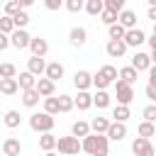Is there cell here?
I'll return each mask as SVG.
<instances>
[{
	"mask_svg": "<svg viewBox=\"0 0 156 156\" xmlns=\"http://www.w3.org/2000/svg\"><path fill=\"white\" fill-rule=\"evenodd\" d=\"M80 144H83V151L90 154V156H107L110 154V139H107V134L90 132L85 139H80Z\"/></svg>",
	"mask_w": 156,
	"mask_h": 156,
	"instance_id": "obj_1",
	"label": "cell"
},
{
	"mask_svg": "<svg viewBox=\"0 0 156 156\" xmlns=\"http://www.w3.org/2000/svg\"><path fill=\"white\" fill-rule=\"evenodd\" d=\"M54 124H56V119H54V115H49V112H34V115H29V127H32L34 132H39V134L51 132Z\"/></svg>",
	"mask_w": 156,
	"mask_h": 156,
	"instance_id": "obj_2",
	"label": "cell"
},
{
	"mask_svg": "<svg viewBox=\"0 0 156 156\" xmlns=\"http://www.w3.org/2000/svg\"><path fill=\"white\" fill-rule=\"evenodd\" d=\"M56 149H58V154L61 156H78L80 151H83V144H80V139L78 136H58V141H56Z\"/></svg>",
	"mask_w": 156,
	"mask_h": 156,
	"instance_id": "obj_3",
	"label": "cell"
},
{
	"mask_svg": "<svg viewBox=\"0 0 156 156\" xmlns=\"http://www.w3.org/2000/svg\"><path fill=\"white\" fill-rule=\"evenodd\" d=\"M115 95H117V105H132V100H134V85H129L124 80H117L115 83Z\"/></svg>",
	"mask_w": 156,
	"mask_h": 156,
	"instance_id": "obj_4",
	"label": "cell"
},
{
	"mask_svg": "<svg viewBox=\"0 0 156 156\" xmlns=\"http://www.w3.org/2000/svg\"><path fill=\"white\" fill-rule=\"evenodd\" d=\"M132 154H134V156H156V149H154V144H151L149 139L136 136V139L132 141Z\"/></svg>",
	"mask_w": 156,
	"mask_h": 156,
	"instance_id": "obj_5",
	"label": "cell"
},
{
	"mask_svg": "<svg viewBox=\"0 0 156 156\" xmlns=\"http://www.w3.org/2000/svg\"><path fill=\"white\" fill-rule=\"evenodd\" d=\"M29 41H32V37H29V32H27V29H15V32L10 34V44H12L17 51L29 49Z\"/></svg>",
	"mask_w": 156,
	"mask_h": 156,
	"instance_id": "obj_6",
	"label": "cell"
},
{
	"mask_svg": "<svg viewBox=\"0 0 156 156\" xmlns=\"http://www.w3.org/2000/svg\"><path fill=\"white\" fill-rule=\"evenodd\" d=\"M127 44H124V39H110L107 44H105V51H107V56L110 58H122L124 54H127Z\"/></svg>",
	"mask_w": 156,
	"mask_h": 156,
	"instance_id": "obj_7",
	"label": "cell"
},
{
	"mask_svg": "<svg viewBox=\"0 0 156 156\" xmlns=\"http://www.w3.org/2000/svg\"><path fill=\"white\" fill-rule=\"evenodd\" d=\"M27 71L34 73L37 78H41V76L46 73V61H44V56H29V58H27Z\"/></svg>",
	"mask_w": 156,
	"mask_h": 156,
	"instance_id": "obj_8",
	"label": "cell"
},
{
	"mask_svg": "<svg viewBox=\"0 0 156 156\" xmlns=\"http://www.w3.org/2000/svg\"><path fill=\"white\" fill-rule=\"evenodd\" d=\"M85 41H88V32H85V27H73V29L68 32V44H71V46H78V49H80Z\"/></svg>",
	"mask_w": 156,
	"mask_h": 156,
	"instance_id": "obj_9",
	"label": "cell"
},
{
	"mask_svg": "<svg viewBox=\"0 0 156 156\" xmlns=\"http://www.w3.org/2000/svg\"><path fill=\"white\" fill-rule=\"evenodd\" d=\"M144 41H146V34H144L139 27H136V29H127V34H124V44H127V46H134V49H136V46H141Z\"/></svg>",
	"mask_w": 156,
	"mask_h": 156,
	"instance_id": "obj_10",
	"label": "cell"
},
{
	"mask_svg": "<svg viewBox=\"0 0 156 156\" xmlns=\"http://www.w3.org/2000/svg\"><path fill=\"white\" fill-rule=\"evenodd\" d=\"M129 66H134L136 71H149L154 63H151V54H144V51H136L134 56H132V63Z\"/></svg>",
	"mask_w": 156,
	"mask_h": 156,
	"instance_id": "obj_11",
	"label": "cell"
},
{
	"mask_svg": "<svg viewBox=\"0 0 156 156\" xmlns=\"http://www.w3.org/2000/svg\"><path fill=\"white\" fill-rule=\"evenodd\" d=\"M29 51H32V56H46V51H49V41H46L44 37H32V41H29Z\"/></svg>",
	"mask_w": 156,
	"mask_h": 156,
	"instance_id": "obj_12",
	"label": "cell"
},
{
	"mask_svg": "<svg viewBox=\"0 0 156 156\" xmlns=\"http://www.w3.org/2000/svg\"><path fill=\"white\" fill-rule=\"evenodd\" d=\"M73 85H76L78 90H88V88L93 85V73H90V71H76Z\"/></svg>",
	"mask_w": 156,
	"mask_h": 156,
	"instance_id": "obj_13",
	"label": "cell"
},
{
	"mask_svg": "<svg viewBox=\"0 0 156 156\" xmlns=\"http://www.w3.org/2000/svg\"><path fill=\"white\" fill-rule=\"evenodd\" d=\"M127 136V124L124 122H112L110 129H107V139L110 141H122Z\"/></svg>",
	"mask_w": 156,
	"mask_h": 156,
	"instance_id": "obj_14",
	"label": "cell"
},
{
	"mask_svg": "<svg viewBox=\"0 0 156 156\" xmlns=\"http://www.w3.org/2000/svg\"><path fill=\"white\" fill-rule=\"evenodd\" d=\"M2 154H5V156H20V154H22L20 139H17V136H7V139L2 141Z\"/></svg>",
	"mask_w": 156,
	"mask_h": 156,
	"instance_id": "obj_15",
	"label": "cell"
},
{
	"mask_svg": "<svg viewBox=\"0 0 156 156\" xmlns=\"http://www.w3.org/2000/svg\"><path fill=\"white\" fill-rule=\"evenodd\" d=\"M37 90H39V95H41V98H51V95L56 93V83H54V80H49L46 76H41V78L37 80Z\"/></svg>",
	"mask_w": 156,
	"mask_h": 156,
	"instance_id": "obj_16",
	"label": "cell"
},
{
	"mask_svg": "<svg viewBox=\"0 0 156 156\" xmlns=\"http://www.w3.org/2000/svg\"><path fill=\"white\" fill-rule=\"evenodd\" d=\"M117 22H119L124 29H136V12H134V10H122L119 17H117Z\"/></svg>",
	"mask_w": 156,
	"mask_h": 156,
	"instance_id": "obj_17",
	"label": "cell"
},
{
	"mask_svg": "<svg viewBox=\"0 0 156 156\" xmlns=\"http://www.w3.org/2000/svg\"><path fill=\"white\" fill-rule=\"evenodd\" d=\"M44 76H46L49 80H54V83H56V80H61V78H63V63H58V61H49V63H46V73H44Z\"/></svg>",
	"mask_w": 156,
	"mask_h": 156,
	"instance_id": "obj_18",
	"label": "cell"
},
{
	"mask_svg": "<svg viewBox=\"0 0 156 156\" xmlns=\"http://www.w3.org/2000/svg\"><path fill=\"white\" fill-rule=\"evenodd\" d=\"M37 76L34 73H29V71H22L20 73V78H17V83H20V90H29V88H37Z\"/></svg>",
	"mask_w": 156,
	"mask_h": 156,
	"instance_id": "obj_19",
	"label": "cell"
},
{
	"mask_svg": "<svg viewBox=\"0 0 156 156\" xmlns=\"http://www.w3.org/2000/svg\"><path fill=\"white\" fill-rule=\"evenodd\" d=\"M39 90L37 88H29V90H22V105L24 107H37L39 105Z\"/></svg>",
	"mask_w": 156,
	"mask_h": 156,
	"instance_id": "obj_20",
	"label": "cell"
},
{
	"mask_svg": "<svg viewBox=\"0 0 156 156\" xmlns=\"http://www.w3.org/2000/svg\"><path fill=\"white\" fill-rule=\"evenodd\" d=\"M73 102H76L78 110H90L93 107V95L88 90H78V95L73 98Z\"/></svg>",
	"mask_w": 156,
	"mask_h": 156,
	"instance_id": "obj_21",
	"label": "cell"
},
{
	"mask_svg": "<svg viewBox=\"0 0 156 156\" xmlns=\"http://www.w3.org/2000/svg\"><path fill=\"white\" fill-rule=\"evenodd\" d=\"M90 132H93V129H90V122L78 119V122H73V124H71V134H73V136H78V139H85Z\"/></svg>",
	"mask_w": 156,
	"mask_h": 156,
	"instance_id": "obj_22",
	"label": "cell"
},
{
	"mask_svg": "<svg viewBox=\"0 0 156 156\" xmlns=\"http://www.w3.org/2000/svg\"><path fill=\"white\" fill-rule=\"evenodd\" d=\"M136 78H139V71H136L134 66H122V68H119V80H124V83L134 85V83H136Z\"/></svg>",
	"mask_w": 156,
	"mask_h": 156,
	"instance_id": "obj_23",
	"label": "cell"
},
{
	"mask_svg": "<svg viewBox=\"0 0 156 156\" xmlns=\"http://www.w3.org/2000/svg\"><path fill=\"white\" fill-rule=\"evenodd\" d=\"M17 90H20L17 78H0V93L2 95H15Z\"/></svg>",
	"mask_w": 156,
	"mask_h": 156,
	"instance_id": "obj_24",
	"label": "cell"
},
{
	"mask_svg": "<svg viewBox=\"0 0 156 156\" xmlns=\"http://www.w3.org/2000/svg\"><path fill=\"white\" fill-rule=\"evenodd\" d=\"M110 102H112V98H110V93H107V90H98V93L93 95V105H95L98 110L110 107Z\"/></svg>",
	"mask_w": 156,
	"mask_h": 156,
	"instance_id": "obj_25",
	"label": "cell"
},
{
	"mask_svg": "<svg viewBox=\"0 0 156 156\" xmlns=\"http://www.w3.org/2000/svg\"><path fill=\"white\" fill-rule=\"evenodd\" d=\"M56 141H58V136H54L51 132H46V134L39 136V149L41 151H54L56 149Z\"/></svg>",
	"mask_w": 156,
	"mask_h": 156,
	"instance_id": "obj_26",
	"label": "cell"
},
{
	"mask_svg": "<svg viewBox=\"0 0 156 156\" xmlns=\"http://www.w3.org/2000/svg\"><path fill=\"white\" fill-rule=\"evenodd\" d=\"M105 10V0H85V12L90 17H100Z\"/></svg>",
	"mask_w": 156,
	"mask_h": 156,
	"instance_id": "obj_27",
	"label": "cell"
},
{
	"mask_svg": "<svg viewBox=\"0 0 156 156\" xmlns=\"http://www.w3.org/2000/svg\"><path fill=\"white\" fill-rule=\"evenodd\" d=\"M100 76H102V78H105V80L112 85V83H117V78H119V71H117L112 63H105V66L100 68Z\"/></svg>",
	"mask_w": 156,
	"mask_h": 156,
	"instance_id": "obj_28",
	"label": "cell"
},
{
	"mask_svg": "<svg viewBox=\"0 0 156 156\" xmlns=\"http://www.w3.org/2000/svg\"><path fill=\"white\" fill-rule=\"evenodd\" d=\"M129 117H132L129 105H117V107L112 110V122H127Z\"/></svg>",
	"mask_w": 156,
	"mask_h": 156,
	"instance_id": "obj_29",
	"label": "cell"
},
{
	"mask_svg": "<svg viewBox=\"0 0 156 156\" xmlns=\"http://www.w3.org/2000/svg\"><path fill=\"white\" fill-rule=\"evenodd\" d=\"M110 119L107 117H95L93 122H90V129L95 132V134H107V129H110Z\"/></svg>",
	"mask_w": 156,
	"mask_h": 156,
	"instance_id": "obj_30",
	"label": "cell"
},
{
	"mask_svg": "<svg viewBox=\"0 0 156 156\" xmlns=\"http://www.w3.org/2000/svg\"><path fill=\"white\" fill-rule=\"evenodd\" d=\"M2 122H5V127L17 129V127H20V122H22V117H20V112H17V110H7V112H5V117H2Z\"/></svg>",
	"mask_w": 156,
	"mask_h": 156,
	"instance_id": "obj_31",
	"label": "cell"
},
{
	"mask_svg": "<svg viewBox=\"0 0 156 156\" xmlns=\"http://www.w3.org/2000/svg\"><path fill=\"white\" fill-rule=\"evenodd\" d=\"M136 134H139V136H144V139H149V136H154V134H156V124L144 119V122H139V127H136Z\"/></svg>",
	"mask_w": 156,
	"mask_h": 156,
	"instance_id": "obj_32",
	"label": "cell"
},
{
	"mask_svg": "<svg viewBox=\"0 0 156 156\" xmlns=\"http://www.w3.org/2000/svg\"><path fill=\"white\" fill-rule=\"evenodd\" d=\"M107 34H110V39H124L127 29H124L119 22H115V24H110V27H107Z\"/></svg>",
	"mask_w": 156,
	"mask_h": 156,
	"instance_id": "obj_33",
	"label": "cell"
},
{
	"mask_svg": "<svg viewBox=\"0 0 156 156\" xmlns=\"http://www.w3.org/2000/svg\"><path fill=\"white\" fill-rule=\"evenodd\" d=\"M44 112H49V115H58V98H56V95L44 98Z\"/></svg>",
	"mask_w": 156,
	"mask_h": 156,
	"instance_id": "obj_34",
	"label": "cell"
},
{
	"mask_svg": "<svg viewBox=\"0 0 156 156\" xmlns=\"http://www.w3.org/2000/svg\"><path fill=\"white\" fill-rule=\"evenodd\" d=\"M73 107H76V102L71 95H58V112H71Z\"/></svg>",
	"mask_w": 156,
	"mask_h": 156,
	"instance_id": "obj_35",
	"label": "cell"
},
{
	"mask_svg": "<svg viewBox=\"0 0 156 156\" xmlns=\"http://www.w3.org/2000/svg\"><path fill=\"white\" fill-rule=\"evenodd\" d=\"M12 22H15V27H17V29H24V27L29 24V15H27V10H20V12L12 17Z\"/></svg>",
	"mask_w": 156,
	"mask_h": 156,
	"instance_id": "obj_36",
	"label": "cell"
},
{
	"mask_svg": "<svg viewBox=\"0 0 156 156\" xmlns=\"http://www.w3.org/2000/svg\"><path fill=\"white\" fill-rule=\"evenodd\" d=\"M0 78H17V66L15 63H0Z\"/></svg>",
	"mask_w": 156,
	"mask_h": 156,
	"instance_id": "obj_37",
	"label": "cell"
},
{
	"mask_svg": "<svg viewBox=\"0 0 156 156\" xmlns=\"http://www.w3.org/2000/svg\"><path fill=\"white\" fill-rule=\"evenodd\" d=\"M17 27H15V22H12V17H7V15H2L0 17V32L2 34H12Z\"/></svg>",
	"mask_w": 156,
	"mask_h": 156,
	"instance_id": "obj_38",
	"label": "cell"
},
{
	"mask_svg": "<svg viewBox=\"0 0 156 156\" xmlns=\"http://www.w3.org/2000/svg\"><path fill=\"white\" fill-rule=\"evenodd\" d=\"M20 10H22L20 0H7V2H5V15H7V17H15Z\"/></svg>",
	"mask_w": 156,
	"mask_h": 156,
	"instance_id": "obj_39",
	"label": "cell"
},
{
	"mask_svg": "<svg viewBox=\"0 0 156 156\" xmlns=\"http://www.w3.org/2000/svg\"><path fill=\"white\" fill-rule=\"evenodd\" d=\"M117 17H119L117 12H112V10H107V7H105V10H102V15H100V22L110 27V24H115V22H117Z\"/></svg>",
	"mask_w": 156,
	"mask_h": 156,
	"instance_id": "obj_40",
	"label": "cell"
},
{
	"mask_svg": "<svg viewBox=\"0 0 156 156\" xmlns=\"http://www.w3.org/2000/svg\"><path fill=\"white\" fill-rule=\"evenodd\" d=\"M141 117H144L146 122H154V124H156V102L146 105V107L141 110Z\"/></svg>",
	"mask_w": 156,
	"mask_h": 156,
	"instance_id": "obj_41",
	"label": "cell"
},
{
	"mask_svg": "<svg viewBox=\"0 0 156 156\" xmlns=\"http://www.w3.org/2000/svg\"><path fill=\"white\" fill-rule=\"evenodd\" d=\"M63 5H66L68 12H80V10H85V0H66Z\"/></svg>",
	"mask_w": 156,
	"mask_h": 156,
	"instance_id": "obj_42",
	"label": "cell"
},
{
	"mask_svg": "<svg viewBox=\"0 0 156 156\" xmlns=\"http://www.w3.org/2000/svg\"><path fill=\"white\" fill-rule=\"evenodd\" d=\"M124 5H127V0H105V7L112 10V12H117V15L124 10Z\"/></svg>",
	"mask_w": 156,
	"mask_h": 156,
	"instance_id": "obj_43",
	"label": "cell"
},
{
	"mask_svg": "<svg viewBox=\"0 0 156 156\" xmlns=\"http://www.w3.org/2000/svg\"><path fill=\"white\" fill-rule=\"evenodd\" d=\"M63 2H66V0H44V7L54 12V10H58V7L63 5Z\"/></svg>",
	"mask_w": 156,
	"mask_h": 156,
	"instance_id": "obj_44",
	"label": "cell"
},
{
	"mask_svg": "<svg viewBox=\"0 0 156 156\" xmlns=\"http://www.w3.org/2000/svg\"><path fill=\"white\" fill-rule=\"evenodd\" d=\"M144 93H146V98H149L151 102H156V85H151V83H149V85L144 88Z\"/></svg>",
	"mask_w": 156,
	"mask_h": 156,
	"instance_id": "obj_45",
	"label": "cell"
},
{
	"mask_svg": "<svg viewBox=\"0 0 156 156\" xmlns=\"http://www.w3.org/2000/svg\"><path fill=\"white\" fill-rule=\"evenodd\" d=\"M7 46H12V44H10V34H2V32H0V51H5Z\"/></svg>",
	"mask_w": 156,
	"mask_h": 156,
	"instance_id": "obj_46",
	"label": "cell"
},
{
	"mask_svg": "<svg viewBox=\"0 0 156 156\" xmlns=\"http://www.w3.org/2000/svg\"><path fill=\"white\" fill-rule=\"evenodd\" d=\"M149 83H151V85H156V63L149 68Z\"/></svg>",
	"mask_w": 156,
	"mask_h": 156,
	"instance_id": "obj_47",
	"label": "cell"
},
{
	"mask_svg": "<svg viewBox=\"0 0 156 156\" xmlns=\"http://www.w3.org/2000/svg\"><path fill=\"white\" fill-rule=\"evenodd\" d=\"M146 17H149L151 22H156V7H149V12H146Z\"/></svg>",
	"mask_w": 156,
	"mask_h": 156,
	"instance_id": "obj_48",
	"label": "cell"
},
{
	"mask_svg": "<svg viewBox=\"0 0 156 156\" xmlns=\"http://www.w3.org/2000/svg\"><path fill=\"white\" fill-rule=\"evenodd\" d=\"M37 0H20V5H22V10H27V7H32Z\"/></svg>",
	"mask_w": 156,
	"mask_h": 156,
	"instance_id": "obj_49",
	"label": "cell"
},
{
	"mask_svg": "<svg viewBox=\"0 0 156 156\" xmlns=\"http://www.w3.org/2000/svg\"><path fill=\"white\" fill-rule=\"evenodd\" d=\"M146 41H149V46H151V51H154V49H156V34H151Z\"/></svg>",
	"mask_w": 156,
	"mask_h": 156,
	"instance_id": "obj_50",
	"label": "cell"
},
{
	"mask_svg": "<svg viewBox=\"0 0 156 156\" xmlns=\"http://www.w3.org/2000/svg\"><path fill=\"white\" fill-rule=\"evenodd\" d=\"M151 63H156V49L151 51Z\"/></svg>",
	"mask_w": 156,
	"mask_h": 156,
	"instance_id": "obj_51",
	"label": "cell"
},
{
	"mask_svg": "<svg viewBox=\"0 0 156 156\" xmlns=\"http://www.w3.org/2000/svg\"><path fill=\"white\" fill-rule=\"evenodd\" d=\"M149 2V7H156V0H146Z\"/></svg>",
	"mask_w": 156,
	"mask_h": 156,
	"instance_id": "obj_52",
	"label": "cell"
},
{
	"mask_svg": "<svg viewBox=\"0 0 156 156\" xmlns=\"http://www.w3.org/2000/svg\"><path fill=\"white\" fill-rule=\"evenodd\" d=\"M46 156H56V154H54V151H46Z\"/></svg>",
	"mask_w": 156,
	"mask_h": 156,
	"instance_id": "obj_53",
	"label": "cell"
},
{
	"mask_svg": "<svg viewBox=\"0 0 156 156\" xmlns=\"http://www.w3.org/2000/svg\"><path fill=\"white\" fill-rule=\"evenodd\" d=\"M154 34H156V22H154Z\"/></svg>",
	"mask_w": 156,
	"mask_h": 156,
	"instance_id": "obj_54",
	"label": "cell"
},
{
	"mask_svg": "<svg viewBox=\"0 0 156 156\" xmlns=\"http://www.w3.org/2000/svg\"><path fill=\"white\" fill-rule=\"evenodd\" d=\"M0 2H7V0H0Z\"/></svg>",
	"mask_w": 156,
	"mask_h": 156,
	"instance_id": "obj_55",
	"label": "cell"
}]
</instances>
